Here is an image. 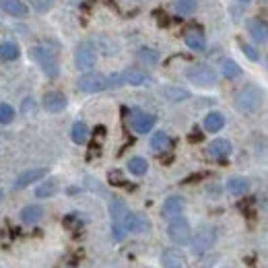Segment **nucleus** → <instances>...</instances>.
Listing matches in <instances>:
<instances>
[{"label": "nucleus", "mask_w": 268, "mask_h": 268, "mask_svg": "<svg viewBox=\"0 0 268 268\" xmlns=\"http://www.w3.org/2000/svg\"><path fill=\"white\" fill-rule=\"evenodd\" d=\"M262 101H264V93L258 85H246L237 91L235 95V108L241 114H254L262 108Z\"/></svg>", "instance_id": "nucleus-1"}, {"label": "nucleus", "mask_w": 268, "mask_h": 268, "mask_svg": "<svg viewBox=\"0 0 268 268\" xmlns=\"http://www.w3.org/2000/svg\"><path fill=\"white\" fill-rule=\"evenodd\" d=\"M33 58L41 66V71L48 75V78H56L60 75V64H58L56 52L50 45H38V48H33Z\"/></svg>", "instance_id": "nucleus-2"}, {"label": "nucleus", "mask_w": 268, "mask_h": 268, "mask_svg": "<svg viewBox=\"0 0 268 268\" xmlns=\"http://www.w3.org/2000/svg\"><path fill=\"white\" fill-rule=\"evenodd\" d=\"M186 77H188V80L196 87H213V85H217V73H215V68L208 66V64L190 66Z\"/></svg>", "instance_id": "nucleus-3"}, {"label": "nucleus", "mask_w": 268, "mask_h": 268, "mask_svg": "<svg viewBox=\"0 0 268 268\" xmlns=\"http://www.w3.org/2000/svg\"><path fill=\"white\" fill-rule=\"evenodd\" d=\"M217 241V229L213 225H202L194 233V237L190 239L192 243V252L194 254H204L206 250L213 248V243Z\"/></svg>", "instance_id": "nucleus-4"}, {"label": "nucleus", "mask_w": 268, "mask_h": 268, "mask_svg": "<svg viewBox=\"0 0 268 268\" xmlns=\"http://www.w3.org/2000/svg\"><path fill=\"white\" fill-rule=\"evenodd\" d=\"M167 235H169V239L173 243H178V246H186V243H190V239H192L190 223L182 215L176 217V219H171L169 227H167Z\"/></svg>", "instance_id": "nucleus-5"}, {"label": "nucleus", "mask_w": 268, "mask_h": 268, "mask_svg": "<svg viewBox=\"0 0 268 268\" xmlns=\"http://www.w3.org/2000/svg\"><path fill=\"white\" fill-rule=\"evenodd\" d=\"M75 62L78 71H91L97 62V50L91 41H80L75 52Z\"/></svg>", "instance_id": "nucleus-6"}, {"label": "nucleus", "mask_w": 268, "mask_h": 268, "mask_svg": "<svg viewBox=\"0 0 268 268\" xmlns=\"http://www.w3.org/2000/svg\"><path fill=\"white\" fill-rule=\"evenodd\" d=\"M128 122H130L132 130L138 132V134H147L153 130V126L157 124V118L153 114L149 112H143V110H132L130 112V118H128Z\"/></svg>", "instance_id": "nucleus-7"}, {"label": "nucleus", "mask_w": 268, "mask_h": 268, "mask_svg": "<svg viewBox=\"0 0 268 268\" xmlns=\"http://www.w3.org/2000/svg\"><path fill=\"white\" fill-rule=\"evenodd\" d=\"M77 87L83 91V93H99V91H106L108 89V78L99 75V73H87L78 78Z\"/></svg>", "instance_id": "nucleus-8"}, {"label": "nucleus", "mask_w": 268, "mask_h": 268, "mask_svg": "<svg viewBox=\"0 0 268 268\" xmlns=\"http://www.w3.org/2000/svg\"><path fill=\"white\" fill-rule=\"evenodd\" d=\"M41 106L48 110V112H52V114H58V112H64V110H66L68 101H66V97L62 95V93L50 91V93H45V95H43Z\"/></svg>", "instance_id": "nucleus-9"}, {"label": "nucleus", "mask_w": 268, "mask_h": 268, "mask_svg": "<svg viewBox=\"0 0 268 268\" xmlns=\"http://www.w3.org/2000/svg\"><path fill=\"white\" fill-rule=\"evenodd\" d=\"M184 208H186V200L182 196H169L165 202H163V211H161V215L165 217V219H176V217H180L182 213H184Z\"/></svg>", "instance_id": "nucleus-10"}, {"label": "nucleus", "mask_w": 268, "mask_h": 268, "mask_svg": "<svg viewBox=\"0 0 268 268\" xmlns=\"http://www.w3.org/2000/svg\"><path fill=\"white\" fill-rule=\"evenodd\" d=\"M248 33L256 43H266L268 41V23L264 19H250Z\"/></svg>", "instance_id": "nucleus-11"}, {"label": "nucleus", "mask_w": 268, "mask_h": 268, "mask_svg": "<svg viewBox=\"0 0 268 268\" xmlns=\"http://www.w3.org/2000/svg\"><path fill=\"white\" fill-rule=\"evenodd\" d=\"M122 227L126 229V233H143L149 229V221L147 217H143L141 213H128L126 219L122 221Z\"/></svg>", "instance_id": "nucleus-12"}, {"label": "nucleus", "mask_w": 268, "mask_h": 268, "mask_svg": "<svg viewBox=\"0 0 268 268\" xmlns=\"http://www.w3.org/2000/svg\"><path fill=\"white\" fill-rule=\"evenodd\" d=\"M184 41H186V45H188L190 50H194V52H202V50L206 48L204 33H202L200 29H196V27H192V29H188V31L184 33Z\"/></svg>", "instance_id": "nucleus-13"}, {"label": "nucleus", "mask_w": 268, "mask_h": 268, "mask_svg": "<svg viewBox=\"0 0 268 268\" xmlns=\"http://www.w3.org/2000/svg\"><path fill=\"white\" fill-rule=\"evenodd\" d=\"M206 153L215 159H227L231 155V143L227 141V138H217V141H213L211 145H208Z\"/></svg>", "instance_id": "nucleus-14"}, {"label": "nucleus", "mask_w": 268, "mask_h": 268, "mask_svg": "<svg viewBox=\"0 0 268 268\" xmlns=\"http://www.w3.org/2000/svg\"><path fill=\"white\" fill-rule=\"evenodd\" d=\"M130 213L128 211V206H126V202L122 200V198H112V202H110V215H112V219H114V223H118V225H122V221L126 219V215Z\"/></svg>", "instance_id": "nucleus-15"}, {"label": "nucleus", "mask_w": 268, "mask_h": 268, "mask_svg": "<svg viewBox=\"0 0 268 268\" xmlns=\"http://www.w3.org/2000/svg\"><path fill=\"white\" fill-rule=\"evenodd\" d=\"M161 262L165 268H184V254L176 248H169V250L163 252Z\"/></svg>", "instance_id": "nucleus-16"}, {"label": "nucleus", "mask_w": 268, "mask_h": 268, "mask_svg": "<svg viewBox=\"0 0 268 268\" xmlns=\"http://www.w3.org/2000/svg\"><path fill=\"white\" fill-rule=\"evenodd\" d=\"M0 8L10 17H25L27 15V6L23 4L21 0H0Z\"/></svg>", "instance_id": "nucleus-17"}, {"label": "nucleus", "mask_w": 268, "mask_h": 268, "mask_svg": "<svg viewBox=\"0 0 268 268\" xmlns=\"http://www.w3.org/2000/svg\"><path fill=\"white\" fill-rule=\"evenodd\" d=\"M124 75V83L126 85H147L149 83V75L141 68H128V71L122 73Z\"/></svg>", "instance_id": "nucleus-18"}, {"label": "nucleus", "mask_w": 268, "mask_h": 268, "mask_svg": "<svg viewBox=\"0 0 268 268\" xmlns=\"http://www.w3.org/2000/svg\"><path fill=\"white\" fill-rule=\"evenodd\" d=\"M43 176H45V169H29V171H23L21 176L17 178V182H15V188H17V190H19V188H25V186L41 180Z\"/></svg>", "instance_id": "nucleus-19"}, {"label": "nucleus", "mask_w": 268, "mask_h": 268, "mask_svg": "<svg viewBox=\"0 0 268 268\" xmlns=\"http://www.w3.org/2000/svg\"><path fill=\"white\" fill-rule=\"evenodd\" d=\"M202 124H204L206 132H219V130H223L225 118H223V114L221 112H211V114H206V118H204Z\"/></svg>", "instance_id": "nucleus-20"}, {"label": "nucleus", "mask_w": 268, "mask_h": 268, "mask_svg": "<svg viewBox=\"0 0 268 268\" xmlns=\"http://www.w3.org/2000/svg\"><path fill=\"white\" fill-rule=\"evenodd\" d=\"M227 190H229L233 196H243V194H248V190H250V182H248L246 178H241V176L229 178Z\"/></svg>", "instance_id": "nucleus-21"}, {"label": "nucleus", "mask_w": 268, "mask_h": 268, "mask_svg": "<svg viewBox=\"0 0 268 268\" xmlns=\"http://www.w3.org/2000/svg\"><path fill=\"white\" fill-rule=\"evenodd\" d=\"M169 145H171L169 136H167L165 132H163V130L155 132V134H153V138H151V149H153L155 153H165V151L169 149Z\"/></svg>", "instance_id": "nucleus-22"}, {"label": "nucleus", "mask_w": 268, "mask_h": 268, "mask_svg": "<svg viewBox=\"0 0 268 268\" xmlns=\"http://www.w3.org/2000/svg\"><path fill=\"white\" fill-rule=\"evenodd\" d=\"M19 56H21V52H19V45L15 41H4L0 45V58H2L4 62H13Z\"/></svg>", "instance_id": "nucleus-23"}, {"label": "nucleus", "mask_w": 268, "mask_h": 268, "mask_svg": "<svg viewBox=\"0 0 268 268\" xmlns=\"http://www.w3.org/2000/svg\"><path fill=\"white\" fill-rule=\"evenodd\" d=\"M43 217V208L41 206H38V204H31V206H25L21 211V219L25 221V223H38V221Z\"/></svg>", "instance_id": "nucleus-24"}, {"label": "nucleus", "mask_w": 268, "mask_h": 268, "mask_svg": "<svg viewBox=\"0 0 268 268\" xmlns=\"http://www.w3.org/2000/svg\"><path fill=\"white\" fill-rule=\"evenodd\" d=\"M163 95H165L169 101H186V99H190V91L169 85V87H163Z\"/></svg>", "instance_id": "nucleus-25"}, {"label": "nucleus", "mask_w": 268, "mask_h": 268, "mask_svg": "<svg viewBox=\"0 0 268 268\" xmlns=\"http://www.w3.org/2000/svg\"><path fill=\"white\" fill-rule=\"evenodd\" d=\"M71 136L77 145H85L87 138H89V128L85 122H75L73 124V130H71Z\"/></svg>", "instance_id": "nucleus-26"}, {"label": "nucleus", "mask_w": 268, "mask_h": 268, "mask_svg": "<svg viewBox=\"0 0 268 268\" xmlns=\"http://www.w3.org/2000/svg\"><path fill=\"white\" fill-rule=\"evenodd\" d=\"M138 60H141L143 64H147V66H155V64H159V52L157 50H153V48H141L138 50Z\"/></svg>", "instance_id": "nucleus-27"}, {"label": "nucleus", "mask_w": 268, "mask_h": 268, "mask_svg": "<svg viewBox=\"0 0 268 268\" xmlns=\"http://www.w3.org/2000/svg\"><path fill=\"white\" fill-rule=\"evenodd\" d=\"M58 192V182L56 180H43L39 186H38V190H36V196L38 198H50Z\"/></svg>", "instance_id": "nucleus-28"}, {"label": "nucleus", "mask_w": 268, "mask_h": 268, "mask_svg": "<svg viewBox=\"0 0 268 268\" xmlns=\"http://www.w3.org/2000/svg\"><path fill=\"white\" fill-rule=\"evenodd\" d=\"M128 171H130L132 176H145V173L149 171L147 159H143V157H132L130 161H128Z\"/></svg>", "instance_id": "nucleus-29"}, {"label": "nucleus", "mask_w": 268, "mask_h": 268, "mask_svg": "<svg viewBox=\"0 0 268 268\" xmlns=\"http://www.w3.org/2000/svg\"><path fill=\"white\" fill-rule=\"evenodd\" d=\"M241 73H243L241 66H239L235 60H225V62H223V77H225V78H229V80L239 78Z\"/></svg>", "instance_id": "nucleus-30"}, {"label": "nucleus", "mask_w": 268, "mask_h": 268, "mask_svg": "<svg viewBox=\"0 0 268 268\" xmlns=\"http://www.w3.org/2000/svg\"><path fill=\"white\" fill-rule=\"evenodd\" d=\"M196 8H198V2H196V0H176V10H178L180 15H184V17L194 15Z\"/></svg>", "instance_id": "nucleus-31"}, {"label": "nucleus", "mask_w": 268, "mask_h": 268, "mask_svg": "<svg viewBox=\"0 0 268 268\" xmlns=\"http://www.w3.org/2000/svg\"><path fill=\"white\" fill-rule=\"evenodd\" d=\"M15 120V110L8 103H0V124H10Z\"/></svg>", "instance_id": "nucleus-32"}, {"label": "nucleus", "mask_w": 268, "mask_h": 268, "mask_svg": "<svg viewBox=\"0 0 268 268\" xmlns=\"http://www.w3.org/2000/svg\"><path fill=\"white\" fill-rule=\"evenodd\" d=\"M239 48H241V52L248 56V60H252V62H258V58H260V54H258V50L254 48V45H250V43H246V41H239Z\"/></svg>", "instance_id": "nucleus-33"}, {"label": "nucleus", "mask_w": 268, "mask_h": 268, "mask_svg": "<svg viewBox=\"0 0 268 268\" xmlns=\"http://www.w3.org/2000/svg\"><path fill=\"white\" fill-rule=\"evenodd\" d=\"M108 78V89H118V87H122V85H126L124 83V75L122 73H112L110 77H106Z\"/></svg>", "instance_id": "nucleus-34"}, {"label": "nucleus", "mask_w": 268, "mask_h": 268, "mask_svg": "<svg viewBox=\"0 0 268 268\" xmlns=\"http://www.w3.org/2000/svg\"><path fill=\"white\" fill-rule=\"evenodd\" d=\"M108 182H110V184H114V186H128L120 169H112V171L108 173Z\"/></svg>", "instance_id": "nucleus-35"}, {"label": "nucleus", "mask_w": 268, "mask_h": 268, "mask_svg": "<svg viewBox=\"0 0 268 268\" xmlns=\"http://www.w3.org/2000/svg\"><path fill=\"white\" fill-rule=\"evenodd\" d=\"M56 0H31V6L38 10V13H45V10H50L54 6Z\"/></svg>", "instance_id": "nucleus-36"}, {"label": "nucleus", "mask_w": 268, "mask_h": 268, "mask_svg": "<svg viewBox=\"0 0 268 268\" xmlns=\"http://www.w3.org/2000/svg\"><path fill=\"white\" fill-rule=\"evenodd\" d=\"M64 225H66L68 229H78V227H83V223H80V219H78L77 215H68V217L64 219Z\"/></svg>", "instance_id": "nucleus-37"}, {"label": "nucleus", "mask_w": 268, "mask_h": 268, "mask_svg": "<svg viewBox=\"0 0 268 268\" xmlns=\"http://www.w3.org/2000/svg\"><path fill=\"white\" fill-rule=\"evenodd\" d=\"M112 233H114V237H115V239H124L126 229H124L122 225H118V223H112Z\"/></svg>", "instance_id": "nucleus-38"}, {"label": "nucleus", "mask_w": 268, "mask_h": 268, "mask_svg": "<svg viewBox=\"0 0 268 268\" xmlns=\"http://www.w3.org/2000/svg\"><path fill=\"white\" fill-rule=\"evenodd\" d=\"M31 110H33V99L23 101V112H31Z\"/></svg>", "instance_id": "nucleus-39"}, {"label": "nucleus", "mask_w": 268, "mask_h": 268, "mask_svg": "<svg viewBox=\"0 0 268 268\" xmlns=\"http://www.w3.org/2000/svg\"><path fill=\"white\" fill-rule=\"evenodd\" d=\"M190 141H202V134L198 132V130H194V132H192V136H190Z\"/></svg>", "instance_id": "nucleus-40"}, {"label": "nucleus", "mask_w": 268, "mask_h": 268, "mask_svg": "<svg viewBox=\"0 0 268 268\" xmlns=\"http://www.w3.org/2000/svg\"><path fill=\"white\" fill-rule=\"evenodd\" d=\"M237 2H241V4H250L252 0H237Z\"/></svg>", "instance_id": "nucleus-41"}, {"label": "nucleus", "mask_w": 268, "mask_h": 268, "mask_svg": "<svg viewBox=\"0 0 268 268\" xmlns=\"http://www.w3.org/2000/svg\"><path fill=\"white\" fill-rule=\"evenodd\" d=\"M0 198H2V190H0Z\"/></svg>", "instance_id": "nucleus-42"}, {"label": "nucleus", "mask_w": 268, "mask_h": 268, "mask_svg": "<svg viewBox=\"0 0 268 268\" xmlns=\"http://www.w3.org/2000/svg\"><path fill=\"white\" fill-rule=\"evenodd\" d=\"M266 64H268V56H266Z\"/></svg>", "instance_id": "nucleus-43"}]
</instances>
